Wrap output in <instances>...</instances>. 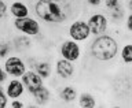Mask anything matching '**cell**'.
Here are the masks:
<instances>
[{"instance_id":"obj_26","label":"cell","mask_w":132,"mask_h":108,"mask_svg":"<svg viewBox=\"0 0 132 108\" xmlns=\"http://www.w3.org/2000/svg\"><path fill=\"white\" fill-rule=\"evenodd\" d=\"M85 3H87V6L96 8V7H101L103 4V0H85Z\"/></svg>"},{"instance_id":"obj_18","label":"cell","mask_w":132,"mask_h":108,"mask_svg":"<svg viewBox=\"0 0 132 108\" xmlns=\"http://www.w3.org/2000/svg\"><path fill=\"white\" fill-rule=\"evenodd\" d=\"M125 6H124V4H121V6L120 7H117L116 8V10H111V11H107L109 12V21H111V22L113 23H120L121 22V21L125 18Z\"/></svg>"},{"instance_id":"obj_11","label":"cell","mask_w":132,"mask_h":108,"mask_svg":"<svg viewBox=\"0 0 132 108\" xmlns=\"http://www.w3.org/2000/svg\"><path fill=\"white\" fill-rule=\"evenodd\" d=\"M30 7L23 0H12L8 4V14H10V16H12V19L30 16Z\"/></svg>"},{"instance_id":"obj_24","label":"cell","mask_w":132,"mask_h":108,"mask_svg":"<svg viewBox=\"0 0 132 108\" xmlns=\"http://www.w3.org/2000/svg\"><path fill=\"white\" fill-rule=\"evenodd\" d=\"M8 74H7V71L4 70V67H3V63H0V85H4L6 82L8 81Z\"/></svg>"},{"instance_id":"obj_19","label":"cell","mask_w":132,"mask_h":108,"mask_svg":"<svg viewBox=\"0 0 132 108\" xmlns=\"http://www.w3.org/2000/svg\"><path fill=\"white\" fill-rule=\"evenodd\" d=\"M14 51L11 44V40L7 38H0V62H3L6 57H8Z\"/></svg>"},{"instance_id":"obj_20","label":"cell","mask_w":132,"mask_h":108,"mask_svg":"<svg viewBox=\"0 0 132 108\" xmlns=\"http://www.w3.org/2000/svg\"><path fill=\"white\" fill-rule=\"evenodd\" d=\"M121 4H122V0H103V6H105V8L107 11L116 10Z\"/></svg>"},{"instance_id":"obj_27","label":"cell","mask_w":132,"mask_h":108,"mask_svg":"<svg viewBox=\"0 0 132 108\" xmlns=\"http://www.w3.org/2000/svg\"><path fill=\"white\" fill-rule=\"evenodd\" d=\"M125 10L132 12V0H127L125 2Z\"/></svg>"},{"instance_id":"obj_23","label":"cell","mask_w":132,"mask_h":108,"mask_svg":"<svg viewBox=\"0 0 132 108\" xmlns=\"http://www.w3.org/2000/svg\"><path fill=\"white\" fill-rule=\"evenodd\" d=\"M26 105L28 104L22 99H14V100H10V103H8V107H11V108H25Z\"/></svg>"},{"instance_id":"obj_8","label":"cell","mask_w":132,"mask_h":108,"mask_svg":"<svg viewBox=\"0 0 132 108\" xmlns=\"http://www.w3.org/2000/svg\"><path fill=\"white\" fill-rule=\"evenodd\" d=\"M55 74L58 77V80L61 81H70L73 80L74 74H76V66L73 62L66 60L63 57H58L55 60Z\"/></svg>"},{"instance_id":"obj_22","label":"cell","mask_w":132,"mask_h":108,"mask_svg":"<svg viewBox=\"0 0 132 108\" xmlns=\"http://www.w3.org/2000/svg\"><path fill=\"white\" fill-rule=\"evenodd\" d=\"M8 15V3L6 0H0V21H4Z\"/></svg>"},{"instance_id":"obj_28","label":"cell","mask_w":132,"mask_h":108,"mask_svg":"<svg viewBox=\"0 0 132 108\" xmlns=\"http://www.w3.org/2000/svg\"><path fill=\"white\" fill-rule=\"evenodd\" d=\"M50 2H56V3H66V2H70V0H50Z\"/></svg>"},{"instance_id":"obj_15","label":"cell","mask_w":132,"mask_h":108,"mask_svg":"<svg viewBox=\"0 0 132 108\" xmlns=\"http://www.w3.org/2000/svg\"><path fill=\"white\" fill-rule=\"evenodd\" d=\"M11 44H12L14 51L22 52V51H26V49L32 48L33 41H32V37L21 34V33H19L18 36H15V37H12V38H11Z\"/></svg>"},{"instance_id":"obj_25","label":"cell","mask_w":132,"mask_h":108,"mask_svg":"<svg viewBox=\"0 0 132 108\" xmlns=\"http://www.w3.org/2000/svg\"><path fill=\"white\" fill-rule=\"evenodd\" d=\"M124 23H125V29L132 34V12H128V14L125 15Z\"/></svg>"},{"instance_id":"obj_7","label":"cell","mask_w":132,"mask_h":108,"mask_svg":"<svg viewBox=\"0 0 132 108\" xmlns=\"http://www.w3.org/2000/svg\"><path fill=\"white\" fill-rule=\"evenodd\" d=\"M87 23L89 26L91 34L94 36H99L103 33H107L110 26V21L105 12H92L88 18H87Z\"/></svg>"},{"instance_id":"obj_9","label":"cell","mask_w":132,"mask_h":108,"mask_svg":"<svg viewBox=\"0 0 132 108\" xmlns=\"http://www.w3.org/2000/svg\"><path fill=\"white\" fill-rule=\"evenodd\" d=\"M21 80H22L25 88H26V93L29 94V96H32L40 86H43L45 84V81L33 68H28V71L23 74Z\"/></svg>"},{"instance_id":"obj_2","label":"cell","mask_w":132,"mask_h":108,"mask_svg":"<svg viewBox=\"0 0 132 108\" xmlns=\"http://www.w3.org/2000/svg\"><path fill=\"white\" fill-rule=\"evenodd\" d=\"M88 53L94 60L101 63H109L118 57L120 43L113 34L109 33L94 36L91 37L88 45Z\"/></svg>"},{"instance_id":"obj_17","label":"cell","mask_w":132,"mask_h":108,"mask_svg":"<svg viewBox=\"0 0 132 108\" xmlns=\"http://www.w3.org/2000/svg\"><path fill=\"white\" fill-rule=\"evenodd\" d=\"M77 103H78V105L82 107V108H95L98 105L95 96L89 92H81L77 97Z\"/></svg>"},{"instance_id":"obj_16","label":"cell","mask_w":132,"mask_h":108,"mask_svg":"<svg viewBox=\"0 0 132 108\" xmlns=\"http://www.w3.org/2000/svg\"><path fill=\"white\" fill-rule=\"evenodd\" d=\"M118 59L125 66L132 64V41H128V43L121 45V49H120V53H118Z\"/></svg>"},{"instance_id":"obj_4","label":"cell","mask_w":132,"mask_h":108,"mask_svg":"<svg viewBox=\"0 0 132 108\" xmlns=\"http://www.w3.org/2000/svg\"><path fill=\"white\" fill-rule=\"evenodd\" d=\"M68 36H69V38L77 41V43H80V44L91 40L92 34H91V30H89L88 23H87V19H82V18L73 19L68 26Z\"/></svg>"},{"instance_id":"obj_13","label":"cell","mask_w":132,"mask_h":108,"mask_svg":"<svg viewBox=\"0 0 132 108\" xmlns=\"http://www.w3.org/2000/svg\"><path fill=\"white\" fill-rule=\"evenodd\" d=\"M58 97H59V100L63 103V104L70 105V104H73L74 101H77L78 94H77V90L73 85L66 84L63 86H61V89L58 90Z\"/></svg>"},{"instance_id":"obj_14","label":"cell","mask_w":132,"mask_h":108,"mask_svg":"<svg viewBox=\"0 0 132 108\" xmlns=\"http://www.w3.org/2000/svg\"><path fill=\"white\" fill-rule=\"evenodd\" d=\"M33 70H35L45 82L50 81L52 77V64H51V62L47 60V59L36 60L35 66H33Z\"/></svg>"},{"instance_id":"obj_6","label":"cell","mask_w":132,"mask_h":108,"mask_svg":"<svg viewBox=\"0 0 132 108\" xmlns=\"http://www.w3.org/2000/svg\"><path fill=\"white\" fill-rule=\"evenodd\" d=\"M58 53H59V57H63L66 60L76 63L82 56V48L80 43H77V41H74L72 38H66L59 44Z\"/></svg>"},{"instance_id":"obj_1","label":"cell","mask_w":132,"mask_h":108,"mask_svg":"<svg viewBox=\"0 0 132 108\" xmlns=\"http://www.w3.org/2000/svg\"><path fill=\"white\" fill-rule=\"evenodd\" d=\"M32 8L39 21L48 25H63L73 16L72 3H56L50 0H32Z\"/></svg>"},{"instance_id":"obj_5","label":"cell","mask_w":132,"mask_h":108,"mask_svg":"<svg viewBox=\"0 0 132 108\" xmlns=\"http://www.w3.org/2000/svg\"><path fill=\"white\" fill-rule=\"evenodd\" d=\"M3 67L11 78H22V75L28 71V63L22 56L11 53L8 57L3 60Z\"/></svg>"},{"instance_id":"obj_12","label":"cell","mask_w":132,"mask_h":108,"mask_svg":"<svg viewBox=\"0 0 132 108\" xmlns=\"http://www.w3.org/2000/svg\"><path fill=\"white\" fill-rule=\"evenodd\" d=\"M30 97L33 99V104L36 107H44V105H48L50 101L52 100V92H51V89H50V86L47 84H44L43 86H40Z\"/></svg>"},{"instance_id":"obj_3","label":"cell","mask_w":132,"mask_h":108,"mask_svg":"<svg viewBox=\"0 0 132 108\" xmlns=\"http://www.w3.org/2000/svg\"><path fill=\"white\" fill-rule=\"evenodd\" d=\"M12 27L18 33L29 36L32 38H37L41 36V25L36 16H26V18L12 19Z\"/></svg>"},{"instance_id":"obj_21","label":"cell","mask_w":132,"mask_h":108,"mask_svg":"<svg viewBox=\"0 0 132 108\" xmlns=\"http://www.w3.org/2000/svg\"><path fill=\"white\" fill-rule=\"evenodd\" d=\"M8 103H10V99L4 90V85H0V108H7Z\"/></svg>"},{"instance_id":"obj_10","label":"cell","mask_w":132,"mask_h":108,"mask_svg":"<svg viewBox=\"0 0 132 108\" xmlns=\"http://www.w3.org/2000/svg\"><path fill=\"white\" fill-rule=\"evenodd\" d=\"M4 90H6L7 96L10 100L14 99H22L26 93V88H25L23 82L21 78H8V81L4 84Z\"/></svg>"}]
</instances>
